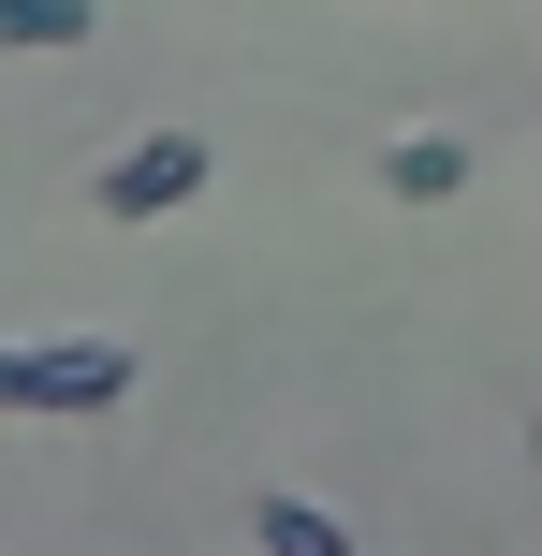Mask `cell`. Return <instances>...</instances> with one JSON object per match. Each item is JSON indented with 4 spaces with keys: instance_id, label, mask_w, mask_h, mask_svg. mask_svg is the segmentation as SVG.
I'll return each instance as SVG.
<instances>
[{
    "instance_id": "obj_1",
    "label": "cell",
    "mask_w": 542,
    "mask_h": 556,
    "mask_svg": "<svg viewBox=\"0 0 542 556\" xmlns=\"http://www.w3.org/2000/svg\"><path fill=\"white\" fill-rule=\"evenodd\" d=\"M133 395V352L117 337H0V410H45V425H88Z\"/></svg>"
},
{
    "instance_id": "obj_2",
    "label": "cell",
    "mask_w": 542,
    "mask_h": 556,
    "mask_svg": "<svg viewBox=\"0 0 542 556\" xmlns=\"http://www.w3.org/2000/svg\"><path fill=\"white\" fill-rule=\"evenodd\" d=\"M205 191V147L191 132H147L133 162H103V220H162V205H191Z\"/></svg>"
},
{
    "instance_id": "obj_3",
    "label": "cell",
    "mask_w": 542,
    "mask_h": 556,
    "mask_svg": "<svg viewBox=\"0 0 542 556\" xmlns=\"http://www.w3.org/2000/svg\"><path fill=\"white\" fill-rule=\"evenodd\" d=\"M88 29H103L88 0H0V45H88Z\"/></svg>"
},
{
    "instance_id": "obj_4",
    "label": "cell",
    "mask_w": 542,
    "mask_h": 556,
    "mask_svg": "<svg viewBox=\"0 0 542 556\" xmlns=\"http://www.w3.org/2000/svg\"><path fill=\"white\" fill-rule=\"evenodd\" d=\"M264 556H338V528H323L308 498H264Z\"/></svg>"
},
{
    "instance_id": "obj_5",
    "label": "cell",
    "mask_w": 542,
    "mask_h": 556,
    "mask_svg": "<svg viewBox=\"0 0 542 556\" xmlns=\"http://www.w3.org/2000/svg\"><path fill=\"white\" fill-rule=\"evenodd\" d=\"M455 176H469V147H440V132L396 147V191H455Z\"/></svg>"
}]
</instances>
